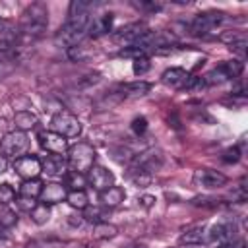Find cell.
<instances>
[{"mask_svg":"<svg viewBox=\"0 0 248 248\" xmlns=\"http://www.w3.org/2000/svg\"><path fill=\"white\" fill-rule=\"evenodd\" d=\"M29 147V138L25 132L21 130H14V132H8L2 140H0V153L4 157H19L25 149Z\"/></svg>","mask_w":248,"mask_h":248,"instance_id":"cell-5","label":"cell"},{"mask_svg":"<svg viewBox=\"0 0 248 248\" xmlns=\"http://www.w3.org/2000/svg\"><path fill=\"white\" fill-rule=\"evenodd\" d=\"M128 178H130L136 186H147V184L153 180L151 172H149L147 169H143V167H138V165H132V167L128 169Z\"/></svg>","mask_w":248,"mask_h":248,"instance_id":"cell-18","label":"cell"},{"mask_svg":"<svg viewBox=\"0 0 248 248\" xmlns=\"http://www.w3.org/2000/svg\"><path fill=\"white\" fill-rule=\"evenodd\" d=\"M50 126H52V132H56L64 138H76V136L81 134V124H79L78 116H74L68 110L56 112L50 120Z\"/></svg>","mask_w":248,"mask_h":248,"instance_id":"cell-4","label":"cell"},{"mask_svg":"<svg viewBox=\"0 0 248 248\" xmlns=\"http://www.w3.org/2000/svg\"><path fill=\"white\" fill-rule=\"evenodd\" d=\"M89 182H91V186L93 188H97V190H107L108 186H112V182H114V174L110 172V170H107L105 167H91L89 169Z\"/></svg>","mask_w":248,"mask_h":248,"instance_id":"cell-12","label":"cell"},{"mask_svg":"<svg viewBox=\"0 0 248 248\" xmlns=\"http://www.w3.org/2000/svg\"><path fill=\"white\" fill-rule=\"evenodd\" d=\"M234 238V225L225 221V223H217L211 229V240H217L219 244H229Z\"/></svg>","mask_w":248,"mask_h":248,"instance_id":"cell-16","label":"cell"},{"mask_svg":"<svg viewBox=\"0 0 248 248\" xmlns=\"http://www.w3.org/2000/svg\"><path fill=\"white\" fill-rule=\"evenodd\" d=\"M192 203L194 205H203V207H215L219 203V200H215V198H194Z\"/></svg>","mask_w":248,"mask_h":248,"instance_id":"cell-37","label":"cell"},{"mask_svg":"<svg viewBox=\"0 0 248 248\" xmlns=\"http://www.w3.org/2000/svg\"><path fill=\"white\" fill-rule=\"evenodd\" d=\"M205 238V229L203 227H192L180 234V244H202Z\"/></svg>","mask_w":248,"mask_h":248,"instance_id":"cell-21","label":"cell"},{"mask_svg":"<svg viewBox=\"0 0 248 248\" xmlns=\"http://www.w3.org/2000/svg\"><path fill=\"white\" fill-rule=\"evenodd\" d=\"M66 200H68V203L74 209H85L87 207V202H89L85 190H72V192L66 194Z\"/></svg>","mask_w":248,"mask_h":248,"instance_id":"cell-23","label":"cell"},{"mask_svg":"<svg viewBox=\"0 0 248 248\" xmlns=\"http://www.w3.org/2000/svg\"><path fill=\"white\" fill-rule=\"evenodd\" d=\"M188 78H190V74H188L186 70H182V68H169V70H165L163 76H161L163 83H165V85H170V87H174V89H184Z\"/></svg>","mask_w":248,"mask_h":248,"instance_id":"cell-15","label":"cell"},{"mask_svg":"<svg viewBox=\"0 0 248 248\" xmlns=\"http://www.w3.org/2000/svg\"><path fill=\"white\" fill-rule=\"evenodd\" d=\"M14 169L16 172L23 178V180H31V178H37L43 169H41V161L33 155H23V157H17L14 161Z\"/></svg>","mask_w":248,"mask_h":248,"instance_id":"cell-8","label":"cell"},{"mask_svg":"<svg viewBox=\"0 0 248 248\" xmlns=\"http://www.w3.org/2000/svg\"><path fill=\"white\" fill-rule=\"evenodd\" d=\"M93 54V50L91 48H87L85 45H76V46H72V48H68V56L74 60V62H83V60H87L89 56Z\"/></svg>","mask_w":248,"mask_h":248,"instance_id":"cell-26","label":"cell"},{"mask_svg":"<svg viewBox=\"0 0 248 248\" xmlns=\"http://www.w3.org/2000/svg\"><path fill=\"white\" fill-rule=\"evenodd\" d=\"M6 169H8V159L0 153V174H2V172H6Z\"/></svg>","mask_w":248,"mask_h":248,"instance_id":"cell-42","label":"cell"},{"mask_svg":"<svg viewBox=\"0 0 248 248\" xmlns=\"http://www.w3.org/2000/svg\"><path fill=\"white\" fill-rule=\"evenodd\" d=\"M141 203H143L145 207H151V205L155 203V198H153V196H143V198H141Z\"/></svg>","mask_w":248,"mask_h":248,"instance_id":"cell-41","label":"cell"},{"mask_svg":"<svg viewBox=\"0 0 248 248\" xmlns=\"http://www.w3.org/2000/svg\"><path fill=\"white\" fill-rule=\"evenodd\" d=\"M116 232H118V229L110 223H105V221L95 223V227H93V236L95 238H112V236H116Z\"/></svg>","mask_w":248,"mask_h":248,"instance_id":"cell-25","label":"cell"},{"mask_svg":"<svg viewBox=\"0 0 248 248\" xmlns=\"http://www.w3.org/2000/svg\"><path fill=\"white\" fill-rule=\"evenodd\" d=\"M147 25L143 21H134V23H128L124 27H120L116 33H114V39L116 41H124V43H136L143 33H147Z\"/></svg>","mask_w":248,"mask_h":248,"instance_id":"cell-11","label":"cell"},{"mask_svg":"<svg viewBox=\"0 0 248 248\" xmlns=\"http://www.w3.org/2000/svg\"><path fill=\"white\" fill-rule=\"evenodd\" d=\"M112 19H114V16L112 14H105L101 19H99V23H97V31H95V35H99V33H107V31H110V27H112Z\"/></svg>","mask_w":248,"mask_h":248,"instance_id":"cell-33","label":"cell"},{"mask_svg":"<svg viewBox=\"0 0 248 248\" xmlns=\"http://www.w3.org/2000/svg\"><path fill=\"white\" fill-rule=\"evenodd\" d=\"M14 198H16L14 188H12L10 184H6V182L0 184V205H8V203H12Z\"/></svg>","mask_w":248,"mask_h":248,"instance_id":"cell-31","label":"cell"},{"mask_svg":"<svg viewBox=\"0 0 248 248\" xmlns=\"http://www.w3.org/2000/svg\"><path fill=\"white\" fill-rule=\"evenodd\" d=\"M223 16L221 12H205V14H198L190 25L192 33L194 35H205L209 31H213L221 21H223Z\"/></svg>","mask_w":248,"mask_h":248,"instance_id":"cell-7","label":"cell"},{"mask_svg":"<svg viewBox=\"0 0 248 248\" xmlns=\"http://www.w3.org/2000/svg\"><path fill=\"white\" fill-rule=\"evenodd\" d=\"M143 54H145V52H143V50H140V48H136V46H130V48H124V50L120 52V56H132L134 60H136V58H141Z\"/></svg>","mask_w":248,"mask_h":248,"instance_id":"cell-38","label":"cell"},{"mask_svg":"<svg viewBox=\"0 0 248 248\" xmlns=\"http://www.w3.org/2000/svg\"><path fill=\"white\" fill-rule=\"evenodd\" d=\"M17 223V215L8 209V205H0V227H14Z\"/></svg>","mask_w":248,"mask_h":248,"instance_id":"cell-30","label":"cell"},{"mask_svg":"<svg viewBox=\"0 0 248 248\" xmlns=\"http://www.w3.org/2000/svg\"><path fill=\"white\" fill-rule=\"evenodd\" d=\"M68 161L76 172H89V169L95 165V149L93 145L85 141H78L72 147H68Z\"/></svg>","mask_w":248,"mask_h":248,"instance_id":"cell-3","label":"cell"},{"mask_svg":"<svg viewBox=\"0 0 248 248\" xmlns=\"http://www.w3.org/2000/svg\"><path fill=\"white\" fill-rule=\"evenodd\" d=\"M194 184L202 188H221L227 184V176L213 169H200L194 172Z\"/></svg>","mask_w":248,"mask_h":248,"instance_id":"cell-9","label":"cell"},{"mask_svg":"<svg viewBox=\"0 0 248 248\" xmlns=\"http://www.w3.org/2000/svg\"><path fill=\"white\" fill-rule=\"evenodd\" d=\"M29 215H31V219H33L37 225H45V223L50 219V207L41 202V203H37V205L29 211Z\"/></svg>","mask_w":248,"mask_h":248,"instance_id":"cell-24","label":"cell"},{"mask_svg":"<svg viewBox=\"0 0 248 248\" xmlns=\"http://www.w3.org/2000/svg\"><path fill=\"white\" fill-rule=\"evenodd\" d=\"M124 190L120 186H108L107 190L101 192V202L108 207H114V205H120L124 202Z\"/></svg>","mask_w":248,"mask_h":248,"instance_id":"cell-17","label":"cell"},{"mask_svg":"<svg viewBox=\"0 0 248 248\" xmlns=\"http://www.w3.org/2000/svg\"><path fill=\"white\" fill-rule=\"evenodd\" d=\"M39 143H41L43 149H46L48 153H54V155H60V153H64L68 149L66 138L60 136V134H56V132H52V130L41 132L39 134Z\"/></svg>","mask_w":248,"mask_h":248,"instance_id":"cell-10","label":"cell"},{"mask_svg":"<svg viewBox=\"0 0 248 248\" xmlns=\"http://www.w3.org/2000/svg\"><path fill=\"white\" fill-rule=\"evenodd\" d=\"M64 176H66V184L72 186L74 190H83V186L87 184V180H85V176H83L81 172L72 170V172H66Z\"/></svg>","mask_w":248,"mask_h":248,"instance_id":"cell-29","label":"cell"},{"mask_svg":"<svg viewBox=\"0 0 248 248\" xmlns=\"http://www.w3.org/2000/svg\"><path fill=\"white\" fill-rule=\"evenodd\" d=\"M89 25H91V17L89 14H81V16H72L68 17V21L56 31L54 35V43L58 46H66V48H72L76 45H79L87 31H89Z\"/></svg>","mask_w":248,"mask_h":248,"instance_id":"cell-1","label":"cell"},{"mask_svg":"<svg viewBox=\"0 0 248 248\" xmlns=\"http://www.w3.org/2000/svg\"><path fill=\"white\" fill-rule=\"evenodd\" d=\"M43 182L39 180V178H31V180H23V184H21V188H19V194L23 196V198H37V196H41V190H43Z\"/></svg>","mask_w":248,"mask_h":248,"instance_id":"cell-22","label":"cell"},{"mask_svg":"<svg viewBox=\"0 0 248 248\" xmlns=\"http://www.w3.org/2000/svg\"><path fill=\"white\" fill-rule=\"evenodd\" d=\"M93 6H95V4H93V2H87V0H74V2L70 4V17H72V16L89 14Z\"/></svg>","mask_w":248,"mask_h":248,"instance_id":"cell-28","label":"cell"},{"mask_svg":"<svg viewBox=\"0 0 248 248\" xmlns=\"http://www.w3.org/2000/svg\"><path fill=\"white\" fill-rule=\"evenodd\" d=\"M122 95H130V97H140L145 95L151 89V83L147 81H130V83H122Z\"/></svg>","mask_w":248,"mask_h":248,"instance_id":"cell-20","label":"cell"},{"mask_svg":"<svg viewBox=\"0 0 248 248\" xmlns=\"http://www.w3.org/2000/svg\"><path fill=\"white\" fill-rule=\"evenodd\" d=\"M240 72H242V62H238V60L223 62L221 66L213 68V70L203 78V81H205V83H221V81H227V79H231V78L240 76Z\"/></svg>","mask_w":248,"mask_h":248,"instance_id":"cell-6","label":"cell"},{"mask_svg":"<svg viewBox=\"0 0 248 248\" xmlns=\"http://www.w3.org/2000/svg\"><path fill=\"white\" fill-rule=\"evenodd\" d=\"M48 25V10L43 2H33L31 6L25 8L21 16V25H19V35L25 39H37L46 31Z\"/></svg>","mask_w":248,"mask_h":248,"instance_id":"cell-2","label":"cell"},{"mask_svg":"<svg viewBox=\"0 0 248 248\" xmlns=\"http://www.w3.org/2000/svg\"><path fill=\"white\" fill-rule=\"evenodd\" d=\"M17 205H19L21 209H25V211H31V209L37 205V202H33L31 198H23V196H21V198L17 200Z\"/></svg>","mask_w":248,"mask_h":248,"instance_id":"cell-39","label":"cell"},{"mask_svg":"<svg viewBox=\"0 0 248 248\" xmlns=\"http://www.w3.org/2000/svg\"><path fill=\"white\" fill-rule=\"evenodd\" d=\"M149 68H151V62H149V58H147V56L136 58V60H134V64H132V70H134V74H136V76L145 74Z\"/></svg>","mask_w":248,"mask_h":248,"instance_id":"cell-32","label":"cell"},{"mask_svg":"<svg viewBox=\"0 0 248 248\" xmlns=\"http://www.w3.org/2000/svg\"><path fill=\"white\" fill-rule=\"evenodd\" d=\"M66 186L58 184V182H50V184H45L43 190H41V200L43 203L50 205V203H58L62 200H66Z\"/></svg>","mask_w":248,"mask_h":248,"instance_id":"cell-14","label":"cell"},{"mask_svg":"<svg viewBox=\"0 0 248 248\" xmlns=\"http://www.w3.org/2000/svg\"><path fill=\"white\" fill-rule=\"evenodd\" d=\"M246 198H248V192H246V186H244V182H242L240 186H236V188L232 190L231 200H232V202H236V203H244V202H246Z\"/></svg>","mask_w":248,"mask_h":248,"instance_id":"cell-34","label":"cell"},{"mask_svg":"<svg viewBox=\"0 0 248 248\" xmlns=\"http://www.w3.org/2000/svg\"><path fill=\"white\" fill-rule=\"evenodd\" d=\"M240 159V149L234 145V147H229L225 153H223V161L225 163H236Z\"/></svg>","mask_w":248,"mask_h":248,"instance_id":"cell-35","label":"cell"},{"mask_svg":"<svg viewBox=\"0 0 248 248\" xmlns=\"http://www.w3.org/2000/svg\"><path fill=\"white\" fill-rule=\"evenodd\" d=\"M138 8H145V10H159L161 6L159 4H153V2H140V4H136Z\"/></svg>","mask_w":248,"mask_h":248,"instance_id":"cell-40","label":"cell"},{"mask_svg":"<svg viewBox=\"0 0 248 248\" xmlns=\"http://www.w3.org/2000/svg\"><path fill=\"white\" fill-rule=\"evenodd\" d=\"M14 122L17 126V130L25 132V130H29V128H33L37 124V116L31 110H17L14 114Z\"/></svg>","mask_w":248,"mask_h":248,"instance_id":"cell-19","label":"cell"},{"mask_svg":"<svg viewBox=\"0 0 248 248\" xmlns=\"http://www.w3.org/2000/svg\"><path fill=\"white\" fill-rule=\"evenodd\" d=\"M25 248H64V244L58 238H37L27 242Z\"/></svg>","mask_w":248,"mask_h":248,"instance_id":"cell-27","label":"cell"},{"mask_svg":"<svg viewBox=\"0 0 248 248\" xmlns=\"http://www.w3.org/2000/svg\"><path fill=\"white\" fill-rule=\"evenodd\" d=\"M145 130H147V120H145L143 116H140V118H136V120L132 122V132H134V134L141 136Z\"/></svg>","mask_w":248,"mask_h":248,"instance_id":"cell-36","label":"cell"},{"mask_svg":"<svg viewBox=\"0 0 248 248\" xmlns=\"http://www.w3.org/2000/svg\"><path fill=\"white\" fill-rule=\"evenodd\" d=\"M41 169L43 172H46L48 176H64L68 170H66V161L62 159V155H46L43 161H41Z\"/></svg>","mask_w":248,"mask_h":248,"instance_id":"cell-13","label":"cell"}]
</instances>
